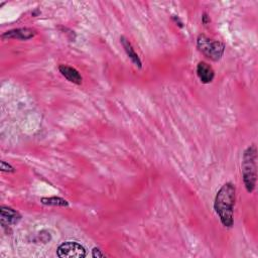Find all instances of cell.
Wrapping results in <instances>:
<instances>
[{"mask_svg":"<svg viewBox=\"0 0 258 258\" xmlns=\"http://www.w3.org/2000/svg\"><path fill=\"white\" fill-rule=\"evenodd\" d=\"M235 198L236 189L231 183L225 184L215 198L214 209L219 216L221 223L227 228H231L234 224L233 209L235 205Z\"/></svg>","mask_w":258,"mask_h":258,"instance_id":"6da1fadb","label":"cell"},{"mask_svg":"<svg viewBox=\"0 0 258 258\" xmlns=\"http://www.w3.org/2000/svg\"><path fill=\"white\" fill-rule=\"evenodd\" d=\"M256 160H257V154H256V147L254 145L249 146L243 154L242 159V175H243V182L245 185V188L248 193H252L255 189L256 185Z\"/></svg>","mask_w":258,"mask_h":258,"instance_id":"7a4b0ae2","label":"cell"},{"mask_svg":"<svg viewBox=\"0 0 258 258\" xmlns=\"http://www.w3.org/2000/svg\"><path fill=\"white\" fill-rule=\"evenodd\" d=\"M197 47L201 53H203L207 58L212 61H219L225 50V46L218 40H214L206 36L205 34H200L197 39Z\"/></svg>","mask_w":258,"mask_h":258,"instance_id":"3957f363","label":"cell"},{"mask_svg":"<svg viewBox=\"0 0 258 258\" xmlns=\"http://www.w3.org/2000/svg\"><path fill=\"white\" fill-rule=\"evenodd\" d=\"M57 255L61 258H69V257H76V258H83L86 257L87 253H86L85 248L77 243V242H65L61 244L57 249Z\"/></svg>","mask_w":258,"mask_h":258,"instance_id":"277c9868","label":"cell"},{"mask_svg":"<svg viewBox=\"0 0 258 258\" xmlns=\"http://www.w3.org/2000/svg\"><path fill=\"white\" fill-rule=\"evenodd\" d=\"M0 218H1L2 226L5 227V226H11V225L17 224L20 221L21 216L17 211L9 207L2 206L0 208Z\"/></svg>","mask_w":258,"mask_h":258,"instance_id":"5b68a950","label":"cell"},{"mask_svg":"<svg viewBox=\"0 0 258 258\" xmlns=\"http://www.w3.org/2000/svg\"><path fill=\"white\" fill-rule=\"evenodd\" d=\"M36 34V31L32 28H16V29H11L2 34L3 39H21V40H26L32 38Z\"/></svg>","mask_w":258,"mask_h":258,"instance_id":"8992f818","label":"cell"},{"mask_svg":"<svg viewBox=\"0 0 258 258\" xmlns=\"http://www.w3.org/2000/svg\"><path fill=\"white\" fill-rule=\"evenodd\" d=\"M197 75L202 83L209 84L213 81L215 77L214 70L210 65L205 62H200L197 66Z\"/></svg>","mask_w":258,"mask_h":258,"instance_id":"52a82bcc","label":"cell"},{"mask_svg":"<svg viewBox=\"0 0 258 258\" xmlns=\"http://www.w3.org/2000/svg\"><path fill=\"white\" fill-rule=\"evenodd\" d=\"M59 70H60L61 74L69 82H72V83L77 84V85H81L82 84L83 78H82V76L80 75V73L76 69H74L72 67H69V66H66V65H61L59 67Z\"/></svg>","mask_w":258,"mask_h":258,"instance_id":"ba28073f","label":"cell"},{"mask_svg":"<svg viewBox=\"0 0 258 258\" xmlns=\"http://www.w3.org/2000/svg\"><path fill=\"white\" fill-rule=\"evenodd\" d=\"M120 40H121V44H122V46H123V48H124V50H125L127 56L129 57V59L131 60V62H132L136 67H138V68L140 69L141 66H142L141 61H140L138 55L135 53L134 49L132 48L130 42H129V40H128L125 36H121V37H120Z\"/></svg>","mask_w":258,"mask_h":258,"instance_id":"9c48e42d","label":"cell"},{"mask_svg":"<svg viewBox=\"0 0 258 258\" xmlns=\"http://www.w3.org/2000/svg\"><path fill=\"white\" fill-rule=\"evenodd\" d=\"M41 203L48 206H54V207H68L69 203L59 197H51V198H42Z\"/></svg>","mask_w":258,"mask_h":258,"instance_id":"30bf717a","label":"cell"},{"mask_svg":"<svg viewBox=\"0 0 258 258\" xmlns=\"http://www.w3.org/2000/svg\"><path fill=\"white\" fill-rule=\"evenodd\" d=\"M0 168H1V171H3V173H14V167L12 165H10L9 163L5 162L4 160L1 161Z\"/></svg>","mask_w":258,"mask_h":258,"instance_id":"8fae6325","label":"cell"},{"mask_svg":"<svg viewBox=\"0 0 258 258\" xmlns=\"http://www.w3.org/2000/svg\"><path fill=\"white\" fill-rule=\"evenodd\" d=\"M106 255L102 253V251L99 248H93L92 250V257L94 258H99V257H105Z\"/></svg>","mask_w":258,"mask_h":258,"instance_id":"7c38bea8","label":"cell"}]
</instances>
